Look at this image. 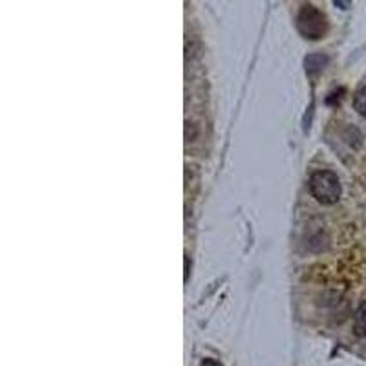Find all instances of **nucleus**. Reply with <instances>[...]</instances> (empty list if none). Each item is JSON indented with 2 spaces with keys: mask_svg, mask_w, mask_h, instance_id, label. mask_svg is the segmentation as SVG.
<instances>
[{
  "mask_svg": "<svg viewBox=\"0 0 366 366\" xmlns=\"http://www.w3.org/2000/svg\"><path fill=\"white\" fill-rule=\"evenodd\" d=\"M297 30L304 38L310 41H319L324 37L328 30V21L326 15L315 6L306 4L297 15Z\"/></svg>",
  "mask_w": 366,
  "mask_h": 366,
  "instance_id": "nucleus-1",
  "label": "nucleus"
},
{
  "mask_svg": "<svg viewBox=\"0 0 366 366\" xmlns=\"http://www.w3.org/2000/svg\"><path fill=\"white\" fill-rule=\"evenodd\" d=\"M310 191L317 202L324 205H332L341 196V183L335 172L317 171L310 178Z\"/></svg>",
  "mask_w": 366,
  "mask_h": 366,
  "instance_id": "nucleus-2",
  "label": "nucleus"
},
{
  "mask_svg": "<svg viewBox=\"0 0 366 366\" xmlns=\"http://www.w3.org/2000/svg\"><path fill=\"white\" fill-rule=\"evenodd\" d=\"M304 64H306V73H308V75L315 77L317 73L323 72L324 64H326V57L320 56V53H311V56L306 57Z\"/></svg>",
  "mask_w": 366,
  "mask_h": 366,
  "instance_id": "nucleus-3",
  "label": "nucleus"
},
{
  "mask_svg": "<svg viewBox=\"0 0 366 366\" xmlns=\"http://www.w3.org/2000/svg\"><path fill=\"white\" fill-rule=\"evenodd\" d=\"M354 326L357 335H366V300L357 308V311H355Z\"/></svg>",
  "mask_w": 366,
  "mask_h": 366,
  "instance_id": "nucleus-4",
  "label": "nucleus"
},
{
  "mask_svg": "<svg viewBox=\"0 0 366 366\" xmlns=\"http://www.w3.org/2000/svg\"><path fill=\"white\" fill-rule=\"evenodd\" d=\"M354 108L359 115L366 117V86L359 88L354 95Z\"/></svg>",
  "mask_w": 366,
  "mask_h": 366,
  "instance_id": "nucleus-5",
  "label": "nucleus"
},
{
  "mask_svg": "<svg viewBox=\"0 0 366 366\" xmlns=\"http://www.w3.org/2000/svg\"><path fill=\"white\" fill-rule=\"evenodd\" d=\"M202 366H221V365L218 361H214V359H205V361L202 362Z\"/></svg>",
  "mask_w": 366,
  "mask_h": 366,
  "instance_id": "nucleus-6",
  "label": "nucleus"
}]
</instances>
